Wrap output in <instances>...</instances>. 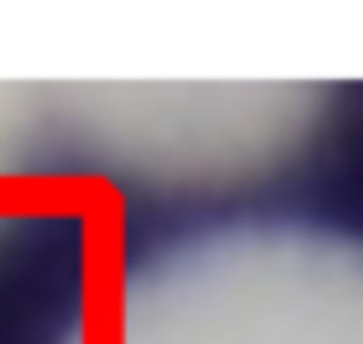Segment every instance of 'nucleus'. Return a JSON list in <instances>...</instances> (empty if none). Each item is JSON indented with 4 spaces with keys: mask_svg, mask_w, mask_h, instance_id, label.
<instances>
[{
    "mask_svg": "<svg viewBox=\"0 0 363 344\" xmlns=\"http://www.w3.org/2000/svg\"><path fill=\"white\" fill-rule=\"evenodd\" d=\"M70 344H363V242L303 224L182 237L140 260Z\"/></svg>",
    "mask_w": 363,
    "mask_h": 344,
    "instance_id": "f257e3e1",
    "label": "nucleus"
}]
</instances>
